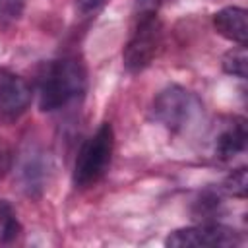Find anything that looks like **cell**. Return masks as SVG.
<instances>
[{
    "label": "cell",
    "instance_id": "14",
    "mask_svg": "<svg viewBox=\"0 0 248 248\" xmlns=\"http://www.w3.org/2000/svg\"><path fill=\"white\" fill-rule=\"evenodd\" d=\"M163 4V0H136V8H138V16H145V14H157L159 6Z\"/></svg>",
    "mask_w": 248,
    "mask_h": 248
},
{
    "label": "cell",
    "instance_id": "8",
    "mask_svg": "<svg viewBox=\"0 0 248 248\" xmlns=\"http://www.w3.org/2000/svg\"><path fill=\"white\" fill-rule=\"evenodd\" d=\"M246 120L240 116H232L217 126L213 136V153L219 159H232L246 149Z\"/></svg>",
    "mask_w": 248,
    "mask_h": 248
},
{
    "label": "cell",
    "instance_id": "13",
    "mask_svg": "<svg viewBox=\"0 0 248 248\" xmlns=\"http://www.w3.org/2000/svg\"><path fill=\"white\" fill-rule=\"evenodd\" d=\"M246 184H248L246 169H244V167H240V169L232 170V172L227 176V180H225L223 188H225L229 194H232L234 198H244V196H246Z\"/></svg>",
    "mask_w": 248,
    "mask_h": 248
},
{
    "label": "cell",
    "instance_id": "11",
    "mask_svg": "<svg viewBox=\"0 0 248 248\" xmlns=\"http://www.w3.org/2000/svg\"><path fill=\"white\" fill-rule=\"evenodd\" d=\"M19 225L12 211V207L6 202H0V242H8L17 236Z\"/></svg>",
    "mask_w": 248,
    "mask_h": 248
},
{
    "label": "cell",
    "instance_id": "4",
    "mask_svg": "<svg viewBox=\"0 0 248 248\" xmlns=\"http://www.w3.org/2000/svg\"><path fill=\"white\" fill-rule=\"evenodd\" d=\"M161 43V23L157 14L138 16V23L122 50V64L126 72L138 74L145 70L157 54Z\"/></svg>",
    "mask_w": 248,
    "mask_h": 248
},
{
    "label": "cell",
    "instance_id": "9",
    "mask_svg": "<svg viewBox=\"0 0 248 248\" xmlns=\"http://www.w3.org/2000/svg\"><path fill=\"white\" fill-rule=\"evenodd\" d=\"M213 27L227 41L236 43V45H246V39H248V14H246L244 8L227 6V8L219 10L213 16Z\"/></svg>",
    "mask_w": 248,
    "mask_h": 248
},
{
    "label": "cell",
    "instance_id": "2",
    "mask_svg": "<svg viewBox=\"0 0 248 248\" xmlns=\"http://www.w3.org/2000/svg\"><path fill=\"white\" fill-rule=\"evenodd\" d=\"M112 149H114V132L108 122H103L97 132L85 140L81 145L76 165H74V184L78 188H89L97 184L112 159Z\"/></svg>",
    "mask_w": 248,
    "mask_h": 248
},
{
    "label": "cell",
    "instance_id": "7",
    "mask_svg": "<svg viewBox=\"0 0 248 248\" xmlns=\"http://www.w3.org/2000/svg\"><path fill=\"white\" fill-rule=\"evenodd\" d=\"M31 103L29 83L10 68L0 66V118L6 122L17 120Z\"/></svg>",
    "mask_w": 248,
    "mask_h": 248
},
{
    "label": "cell",
    "instance_id": "5",
    "mask_svg": "<svg viewBox=\"0 0 248 248\" xmlns=\"http://www.w3.org/2000/svg\"><path fill=\"white\" fill-rule=\"evenodd\" d=\"M165 244L172 248H229L240 244V234L219 223H202L170 232Z\"/></svg>",
    "mask_w": 248,
    "mask_h": 248
},
{
    "label": "cell",
    "instance_id": "12",
    "mask_svg": "<svg viewBox=\"0 0 248 248\" xmlns=\"http://www.w3.org/2000/svg\"><path fill=\"white\" fill-rule=\"evenodd\" d=\"M25 8V0H0V25L8 27L16 23Z\"/></svg>",
    "mask_w": 248,
    "mask_h": 248
},
{
    "label": "cell",
    "instance_id": "15",
    "mask_svg": "<svg viewBox=\"0 0 248 248\" xmlns=\"http://www.w3.org/2000/svg\"><path fill=\"white\" fill-rule=\"evenodd\" d=\"M105 2L107 0H76V10L79 14H83V16H87V14L95 12V10H99Z\"/></svg>",
    "mask_w": 248,
    "mask_h": 248
},
{
    "label": "cell",
    "instance_id": "10",
    "mask_svg": "<svg viewBox=\"0 0 248 248\" xmlns=\"http://www.w3.org/2000/svg\"><path fill=\"white\" fill-rule=\"evenodd\" d=\"M246 62H248L246 46L244 45H238V46H232L231 50H227L223 54L221 66H223V70L229 76L238 78V79H246Z\"/></svg>",
    "mask_w": 248,
    "mask_h": 248
},
{
    "label": "cell",
    "instance_id": "6",
    "mask_svg": "<svg viewBox=\"0 0 248 248\" xmlns=\"http://www.w3.org/2000/svg\"><path fill=\"white\" fill-rule=\"evenodd\" d=\"M48 170H50L48 153H45L39 145H27L19 153L17 180L21 190L29 198H39L45 192L48 182Z\"/></svg>",
    "mask_w": 248,
    "mask_h": 248
},
{
    "label": "cell",
    "instance_id": "1",
    "mask_svg": "<svg viewBox=\"0 0 248 248\" xmlns=\"http://www.w3.org/2000/svg\"><path fill=\"white\" fill-rule=\"evenodd\" d=\"M87 87V72L78 56H62L45 66L39 76V108L54 112L78 101Z\"/></svg>",
    "mask_w": 248,
    "mask_h": 248
},
{
    "label": "cell",
    "instance_id": "3",
    "mask_svg": "<svg viewBox=\"0 0 248 248\" xmlns=\"http://www.w3.org/2000/svg\"><path fill=\"white\" fill-rule=\"evenodd\" d=\"M202 108L200 99L192 91L182 85H169L153 99L151 116L170 132H184L198 120Z\"/></svg>",
    "mask_w": 248,
    "mask_h": 248
}]
</instances>
